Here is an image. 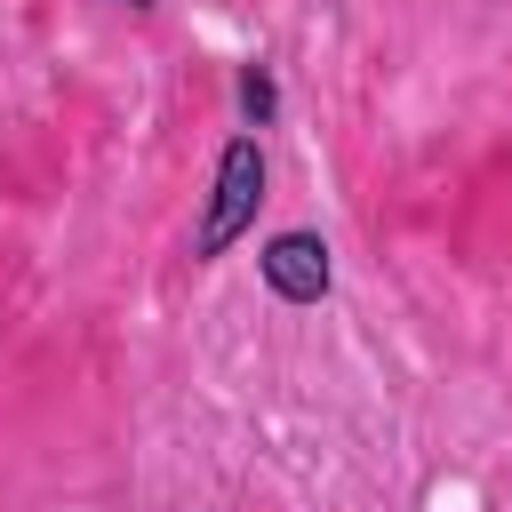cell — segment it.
<instances>
[{
	"mask_svg": "<svg viewBox=\"0 0 512 512\" xmlns=\"http://www.w3.org/2000/svg\"><path fill=\"white\" fill-rule=\"evenodd\" d=\"M232 104H240V128H272L280 120V80H272V64H240L232 72Z\"/></svg>",
	"mask_w": 512,
	"mask_h": 512,
	"instance_id": "3",
	"label": "cell"
},
{
	"mask_svg": "<svg viewBox=\"0 0 512 512\" xmlns=\"http://www.w3.org/2000/svg\"><path fill=\"white\" fill-rule=\"evenodd\" d=\"M112 8H136V16H144V8H160V0H112Z\"/></svg>",
	"mask_w": 512,
	"mask_h": 512,
	"instance_id": "4",
	"label": "cell"
},
{
	"mask_svg": "<svg viewBox=\"0 0 512 512\" xmlns=\"http://www.w3.org/2000/svg\"><path fill=\"white\" fill-rule=\"evenodd\" d=\"M256 272H264V288H272L280 304H320V296L336 288L328 240H320L312 224H288V232H272V240L256 248Z\"/></svg>",
	"mask_w": 512,
	"mask_h": 512,
	"instance_id": "2",
	"label": "cell"
},
{
	"mask_svg": "<svg viewBox=\"0 0 512 512\" xmlns=\"http://www.w3.org/2000/svg\"><path fill=\"white\" fill-rule=\"evenodd\" d=\"M264 184H272V168H264V136H256V128H240V136L216 152L208 208H200V224H192V264H216L232 240H248V232H256Z\"/></svg>",
	"mask_w": 512,
	"mask_h": 512,
	"instance_id": "1",
	"label": "cell"
}]
</instances>
